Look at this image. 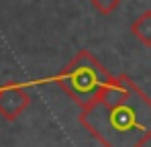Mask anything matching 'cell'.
I'll return each mask as SVG.
<instances>
[{"instance_id": "6da1fadb", "label": "cell", "mask_w": 151, "mask_h": 147, "mask_svg": "<svg viewBox=\"0 0 151 147\" xmlns=\"http://www.w3.org/2000/svg\"><path fill=\"white\" fill-rule=\"evenodd\" d=\"M78 122L102 147H143L151 139V98L133 78L119 74L82 108Z\"/></svg>"}, {"instance_id": "7a4b0ae2", "label": "cell", "mask_w": 151, "mask_h": 147, "mask_svg": "<svg viewBox=\"0 0 151 147\" xmlns=\"http://www.w3.org/2000/svg\"><path fill=\"white\" fill-rule=\"evenodd\" d=\"M112 78L114 76L96 59L92 51L82 49L53 76V82L80 108H86L112 82Z\"/></svg>"}, {"instance_id": "3957f363", "label": "cell", "mask_w": 151, "mask_h": 147, "mask_svg": "<svg viewBox=\"0 0 151 147\" xmlns=\"http://www.w3.org/2000/svg\"><path fill=\"white\" fill-rule=\"evenodd\" d=\"M29 104H31V96L23 84L6 82L0 86V115L6 121H17L27 110Z\"/></svg>"}, {"instance_id": "277c9868", "label": "cell", "mask_w": 151, "mask_h": 147, "mask_svg": "<svg viewBox=\"0 0 151 147\" xmlns=\"http://www.w3.org/2000/svg\"><path fill=\"white\" fill-rule=\"evenodd\" d=\"M131 33H133L145 47H151V10L141 12V14L131 23Z\"/></svg>"}, {"instance_id": "5b68a950", "label": "cell", "mask_w": 151, "mask_h": 147, "mask_svg": "<svg viewBox=\"0 0 151 147\" xmlns=\"http://www.w3.org/2000/svg\"><path fill=\"white\" fill-rule=\"evenodd\" d=\"M90 2H92L94 10L100 12V14H104V17L112 14V12L121 6V0H90Z\"/></svg>"}]
</instances>
